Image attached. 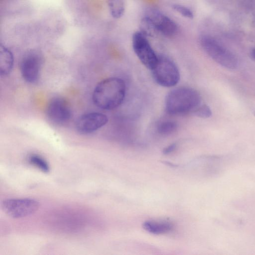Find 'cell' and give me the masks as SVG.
<instances>
[{
    "label": "cell",
    "instance_id": "cell-5",
    "mask_svg": "<svg viewBox=\"0 0 255 255\" xmlns=\"http://www.w3.org/2000/svg\"><path fill=\"white\" fill-rule=\"evenodd\" d=\"M1 207L7 216L19 219L36 212L39 208V203L36 200L30 198H9L1 202Z\"/></svg>",
    "mask_w": 255,
    "mask_h": 255
},
{
    "label": "cell",
    "instance_id": "cell-9",
    "mask_svg": "<svg viewBox=\"0 0 255 255\" xmlns=\"http://www.w3.org/2000/svg\"><path fill=\"white\" fill-rule=\"evenodd\" d=\"M108 121L107 116L99 112H91L80 116L76 121V128L80 133L88 134L104 126Z\"/></svg>",
    "mask_w": 255,
    "mask_h": 255
},
{
    "label": "cell",
    "instance_id": "cell-18",
    "mask_svg": "<svg viewBox=\"0 0 255 255\" xmlns=\"http://www.w3.org/2000/svg\"><path fill=\"white\" fill-rule=\"evenodd\" d=\"M172 8L185 17L188 18L193 17L192 11L186 6L179 4H173L172 5Z\"/></svg>",
    "mask_w": 255,
    "mask_h": 255
},
{
    "label": "cell",
    "instance_id": "cell-17",
    "mask_svg": "<svg viewBox=\"0 0 255 255\" xmlns=\"http://www.w3.org/2000/svg\"><path fill=\"white\" fill-rule=\"evenodd\" d=\"M193 113L197 117L202 118H208L212 115L211 109L206 105H200Z\"/></svg>",
    "mask_w": 255,
    "mask_h": 255
},
{
    "label": "cell",
    "instance_id": "cell-15",
    "mask_svg": "<svg viewBox=\"0 0 255 255\" xmlns=\"http://www.w3.org/2000/svg\"><path fill=\"white\" fill-rule=\"evenodd\" d=\"M140 29V31L146 36H153L158 33L151 20L146 16L141 20Z\"/></svg>",
    "mask_w": 255,
    "mask_h": 255
},
{
    "label": "cell",
    "instance_id": "cell-10",
    "mask_svg": "<svg viewBox=\"0 0 255 255\" xmlns=\"http://www.w3.org/2000/svg\"><path fill=\"white\" fill-rule=\"evenodd\" d=\"M145 16L151 20L158 33L166 36H173L176 33V23L160 11L152 9Z\"/></svg>",
    "mask_w": 255,
    "mask_h": 255
},
{
    "label": "cell",
    "instance_id": "cell-20",
    "mask_svg": "<svg viewBox=\"0 0 255 255\" xmlns=\"http://www.w3.org/2000/svg\"><path fill=\"white\" fill-rule=\"evenodd\" d=\"M252 55L253 58L255 60V48L253 50Z\"/></svg>",
    "mask_w": 255,
    "mask_h": 255
},
{
    "label": "cell",
    "instance_id": "cell-21",
    "mask_svg": "<svg viewBox=\"0 0 255 255\" xmlns=\"http://www.w3.org/2000/svg\"></svg>",
    "mask_w": 255,
    "mask_h": 255
},
{
    "label": "cell",
    "instance_id": "cell-3",
    "mask_svg": "<svg viewBox=\"0 0 255 255\" xmlns=\"http://www.w3.org/2000/svg\"><path fill=\"white\" fill-rule=\"evenodd\" d=\"M200 43L207 55L220 65L229 69L237 67V57L213 37L203 35L200 39Z\"/></svg>",
    "mask_w": 255,
    "mask_h": 255
},
{
    "label": "cell",
    "instance_id": "cell-2",
    "mask_svg": "<svg viewBox=\"0 0 255 255\" xmlns=\"http://www.w3.org/2000/svg\"><path fill=\"white\" fill-rule=\"evenodd\" d=\"M201 101V96L196 90L179 87L171 91L166 96L165 109L170 115H184L193 112L200 105Z\"/></svg>",
    "mask_w": 255,
    "mask_h": 255
},
{
    "label": "cell",
    "instance_id": "cell-4",
    "mask_svg": "<svg viewBox=\"0 0 255 255\" xmlns=\"http://www.w3.org/2000/svg\"><path fill=\"white\" fill-rule=\"evenodd\" d=\"M151 71L154 81L162 87H173L180 80V72L176 65L164 55L158 56V61Z\"/></svg>",
    "mask_w": 255,
    "mask_h": 255
},
{
    "label": "cell",
    "instance_id": "cell-6",
    "mask_svg": "<svg viewBox=\"0 0 255 255\" xmlns=\"http://www.w3.org/2000/svg\"><path fill=\"white\" fill-rule=\"evenodd\" d=\"M146 37L140 31H136L132 35V45L133 51L140 62L147 68L151 70L156 65L158 56Z\"/></svg>",
    "mask_w": 255,
    "mask_h": 255
},
{
    "label": "cell",
    "instance_id": "cell-14",
    "mask_svg": "<svg viewBox=\"0 0 255 255\" xmlns=\"http://www.w3.org/2000/svg\"><path fill=\"white\" fill-rule=\"evenodd\" d=\"M108 4L114 18H119L123 15L125 8L124 0H108Z\"/></svg>",
    "mask_w": 255,
    "mask_h": 255
},
{
    "label": "cell",
    "instance_id": "cell-16",
    "mask_svg": "<svg viewBox=\"0 0 255 255\" xmlns=\"http://www.w3.org/2000/svg\"><path fill=\"white\" fill-rule=\"evenodd\" d=\"M29 161L43 172L47 173L50 170V167L48 162L39 155L37 154L31 155L29 157Z\"/></svg>",
    "mask_w": 255,
    "mask_h": 255
},
{
    "label": "cell",
    "instance_id": "cell-19",
    "mask_svg": "<svg viewBox=\"0 0 255 255\" xmlns=\"http://www.w3.org/2000/svg\"><path fill=\"white\" fill-rule=\"evenodd\" d=\"M176 146L177 144L176 143H172L164 147L162 150V152L165 155L170 154L175 150Z\"/></svg>",
    "mask_w": 255,
    "mask_h": 255
},
{
    "label": "cell",
    "instance_id": "cell-12",
    "mask_svg": "<svg viewBox=\"0 0 255 255\" xmlns=\"http://www.w3.org/2000/svg\"><path fill=\"white\" fill-rule=\"evenodd\" d=\"M14 57L11 51L4 46L0 48V74L2 76L8 74L12 69Z\"/></svg>",
    "mask_w": 255,
    "mask_h": 255
},
{
    "label": "cell",
    "instance_id": "cell-7",
    "mask_svg": "<svg viewBox=\"0 0 255 255\" xmlns=\"http://www.w3.org/2000/svg\"><path fill=\"white\" fill-rule=\"evenodd\" d=\"M42 62V57L37 51L31 50L24 55L20 61V70L25 81L33 83L37 81Z\"/></svg>",
    "mask_w": 255,
    "mask_h": 255
},
{
    "label": "cell",
    "instance_id": "cell-13",
    "mask_svg": "<svg viewBox=\"0 0 255 255\" xmlns=\"http://www.w3.org/2000/svg\"><path fill=\"white\" fill-rule=\"evenodd\" d=\"M178 128L177 123L172 120L160 122L156 126L157 132L162 135H169L175 132Z\"/></svg>",
    "mask_w": 255,
    "mask_h": 255
},
{
    "label": "cell",
    "instance_id": "cell-8",
    "mask_svg": "<svg viewBox=\"0 0 255 255\" xmlns=\"http://www.w3.org/2000/svg\"><path fill=\"white\" fill-rule=\"evenodd\" d=\"M46 114L51 122L61 125L70 120L72 116V112L65 100L57 97L51 99L48 103Z\"/></svg>",
    "mask_w": 255,
    "mask_h": 255
},
{
    "label": "cell",
    "instance_id": "cell-1",
    "mask_svg": "<svg viewBox=\"0 0 255 255\" xmlns=\"http://www.w3.org/2000/svg\"><path fill=\"white\" fill-rule=\"evenodd\" d=\"M124 81L118 77H110L99 82L92 95L94 104L105 110L115 109L123 102L126 95Z\"/></svg>",
    "mask_w": 255,
    "mask_h": 255
},
{
    "label": "cell",
    "instance_id": "cell-11",
    "mask_svg": "<svg viewBox=\"0 0 255 255\" xmlns=\"http://www.w3.org/2000/svg\"><path fill=\"white\" fill-rule=\"evenodd\" d=\"M143 228L147 232L154 235H160L171 231L173 225L168 221H146L142 224Z\"/></svg>",
    "mask_w": 255,
    "mask_h": 255
}]
</instances>
